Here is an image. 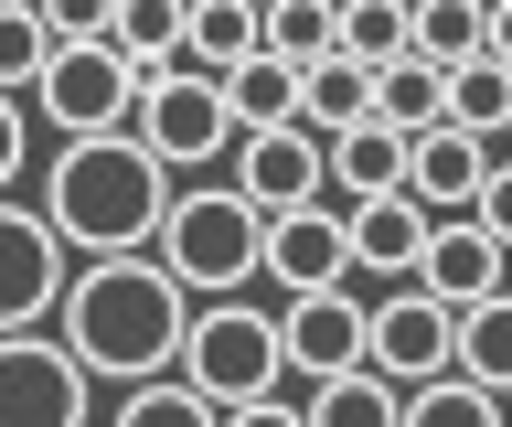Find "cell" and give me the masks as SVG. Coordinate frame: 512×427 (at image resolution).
Wrapping results in <instances>:
<instances>
[{
  "mask_svg": "<svg viewBox=\"0 0 512 427\" xmlns=\"http://www.w3.org/2000/svg\"><path fill=\"white\" fill-rule=\"evenodd\" d=\"M448 129H470V139H502V129H512V75H502V65H470V75H448Z\"/></svg>",
  "mask_w": 512,
  "mask_h": 427,
  "instance_id": "obj_28",
  "label": "cell"
},
{
  "mask_svg": "<svg viewBox=\"0 0 512 427\" xmlns=\"http://www.w3.org/2000/svg\"><path fill=\"white\" fill-rule=\"evenodd\" d=\"M139 86H150V75L128 65L118 33H107V43H64V65L43 75L32 107H43L64 139H128V129H139Z\"/></svg>",
  "mask_w": 512,
  "mask_h": 427,
  "instance_id": "obj_6",
  "label": "cell"
},
{
  "mask_svg": "<svg viewBox=\"0 0 512 427\" xmlns=\"http://www.w3.org/2000/svg\"><path fill=\"white\" fill-rule=\"evenodd\" d=\"M459 374H470V385H491L512 406V289L491 299V310H470V321H459Z\"/></svg>",
  "mask_w": 512,
  "mask_h": 427,
  "instance_id": "obj_25",
  "label": "cell"
},
{
  "mask_svg": "<svg viewBox=\"0 0 512 427\" xmlns=\"http://www.w3.org/2000/svg\"><path fill=\"white\" fill-rule=\"evenodd\" d=\"M278 331H288V374H310V385H342V374H363V363H374V310H363L352 289L288 299Z\"/></svg>",
  "mask_w": 512,
  "mask_h": 427,
  "instance_id": "obj_11",
  "label": "cell"
},
{
  "mask_svg": "<svg viewBox=\"0 0 512 427\" xmlns=\"http://www.w3.org/2000/svg\"><path fill=\"white\" fill-rule=\"evenodd\" d=\"M139 139H150L160 171H203L224 161V150H246V129H235V86L203 65H171L139 86Z\"/></svg>",
  "mask_w": 512,
  "mask_h": 427,
  "instance_id": "obj_5",
  "label": "cell"
},
{
  "mask_svg": "<svg viewBox=\"0 0 512 427\" xmlns=\"http://www.w3.org/2000/svg\"><path fill=\"white\" fill-rule=\"evenodd\" d=\"M278 374H288V331H278V310H256V299H214V310L192 321L182 385H192V395H214L224 417L278 406Z\"/></svg>",
  "mask_w": 512,
  "mask_h": 427,
  "instance_id": "obj_4",
  "label": "cell"
},
{
  "mask_svg": "<svg viewBox=\"0 0 512 427\" xmlns=\"http://www.w3.org/2000/svg\"><path fill=\"white\" fill-rule=\"evenodd\" d=\"M310 427H406V385H384L374 363L342 385H310Z\"/></svg>",
  "mask_w": 512,
  "mask_h": 427,
  "instance_id": "obj_23",
  "label": "cell"
},
{
  "mask_svg": "<svg viewBox=\"0 0 512 427\" xmlns=\"http://www.w3.org/2000/svg\"><path fill=\"white\" fill-rule=\"evenodd\" d=\"M224 427H310V406H288V395H278V406H246V417H224Z\"/></svg>",
  "mask_w": 512,
  "mask_h": 427,
  "instance_id": "obj_31",
  "label": "cell"
},
{
  "mask_svg": "<svg viewBox=\"0 0 512 427\" xmlns=\"http://www.w3.org/2000/svg\"><path fill=\"white\" fill-rule=\"evenodd\" d=\"M0 427H86V363L54 331H11L0 353Z\"/></svg>",
  "mask_w": 512,
  "mask_h": 427,
  "instance_id": "obj_8",
  "label": "cell"
},
{
  "mask_svg": "<svg viewBox=\"0 0 512 427\" xmlns=\"http://www.w3.org/2000/svg\"><path fill=\"white\" fill-rule=\"evenodd\" d=\"M406 427H512V406L470 374H448V385H416L406 395Z\"/></svg>",
  "mask_w": 512,
  "mask_h": 427,
  "instance_id": "obj_26",
  "label": "cell"
},
{
  "mask_svg": "<svg viewBox=\"0 0 512 427\" xmlns=\"http://www.w3.org/2000/svg\"><path fill=\"white\" fill-rule=\"evenodd\" d=\"M374 118H384V129H406V139H438L448 129V75L438 65H395L374 86Z\"/></svg>",
  "mask_w": 512,
  "mask_h": 427,
  "instance_id": "obj_24",
  "label": "cell"
},
{
  "mask_svg": "<svg viewBox=\"0 0 512 427\" xmlns=\"http://www.w3.org/2000/svg\"><path fill=\"white\" fill-rule=\"evenodd\" d=\"M342 65H363L374 86L395 65H416V11H395V0H342Z\"/></svg>",
  "mask_w": 512,
  "mask_h": 427,
  "instance_id": "obj_18",
  "label": "cell"
},
{
  "mask_svg": "<svg viewBox=\"0 0 512 427\" xmlns=\"http://www.w3.org/2000/svg\"><path fill=\"white\" fill-rule=\"evenodd\" d=\"M235 193L267 214V225H288V214H310V203H331V139L310 129H267L235 150Z\"/></svg>",
  "mask_w": 512,
  "mask_h": 427,
  "instance_id": "obj_10",
  "label": "cell"
},
{
  "mask_svg": "<svg viewBox=\"0 0 512 427\" xmlns=\"http://www.w3.org/2000/svg\"><path fill=\"white\" fill-rule=\"evenodd\" d=\"M118 54L139 75L192 65V11H182V0H118Z\"/></svg>",
  "mask_w": 512,
  "mask_h": 427,
  "instance_id": "obj_20",
  "label": "cell"
},
{
  "mask_svg": "<svg viewBox=\"0 0 512 427\" xmlns=\"http://www.w3.org/2000/svg\"><path fill=\"white\" fill-rule=\"evenodd\" d=\"M491 65L512 75V0H502V11H491Z\"/></svg>",
  "mask_w": 512,
  "mask_h": 427,
  "instance_id": "obj_32",
  "label": "cell"
},
{
  "mask_svg": "<svg viewBox=\"0 0 512 427\" xmlns=\"http://www.w3.org/2000/svg\"><path fill=\"white\" fill-rule=\"evenodd\" d=\"M160 267L214 310V299H235L246 278H267V214H256L235 182H192V193L171 203V225H160Z\"/></svg>",
  "mask_w": 512,
  "mask_h": 427,
  "instance_id": "obj_3",
  "label": "cell"
},
{
  "mask_svg": "<svg viewBox=\"0 0 512 427\" xmlns=\"http://www.w3.org/2000/svg\"><path fill=\"white\" fill-rule=\"evenodd\" d=\"M118 427H224V406H214V395H192L182 374H160V385L118 395Z\"/></svg>",
  "mask_w": 512,
  "mask_h": 427,
  "instance_id": "obj_29",
  "label": "cell"
},
{
  "mask_svg": "<svg viewBox=\"0 0 512 427\" xmlns=\"http://www.w3.org/2000/svg\"><path fill=\"white\" fill-rule=\"evenodd\" d=\"M374 118V75L363 65H320L310 75V139H352Z\"/></svg>",
  "mask_w": 512,
  "mask_h": 427,
  "instance_id": "obj_27",
  "label": "cell"
},
{
  "mask_svg": "<svg viewBox=\"0 0 512 427\" xmlns=\"http://www.w3.org/2000/svg\"><path fill=\"white\" fill-rule=\"evenodd\" d=\"M406 171H416V139L406 129H384V118H363L352 139H331V203H384V193H406Z\"/></svg>",
  "mask_w": 512,
  "mask_h": 427,
  "instance_id": "obj_16",
  "label": "cell"
},
{
  "mask_svg": "<svg viewBox=\"0 0 512 427\" xmlns=\"http://www.w3.org/2000/svg\"><path fill=\"white\" fill-rule=\"evenodd\" d=\"M427 246H438V214H427V203L416 193H384V203H363V214H352V267H363V278H427Z\"/></svg>",
  "mask_w": 512,
  "mask_h": 427,
  "instance_id": "obj_14",
  "label": "cell"
},
{
  "mask_svg": "<svg viewBox=\"0 0 512 427\" xmlns=\"http://www.w3.org/2000/svg\"><path fill=\"white\" fill-rule=\"evenodd\" d=\"M267 278H278L288 299L342 289V278H352V203H310V214L267 225Z\"/></svg>",
  "mask_w": 512,
  "mask_h": 427,
  "instance_id": "obj_12",
  "label": "cell"
},
{
  "mask_svg": "<svg viewBox=\"0 0 512 427\" xmlns=\"http://www.w3.org/2000/svg\"><path fill=\"white\" fill-rule=\"evenodd\" d=\"M374 374L384 385H448L459 374V310L448 299H427V289H395L374 310Z\"/></svg>",
  "mask_w": 512,
  "mask_h": 427,
  "instance_id": "obj_9",
  "label": "cell"
},
{
  "mask_svg": "<svg viewBox=\"0 0 512 427\" xmlns=\"http://www.w3.org/2000/svg\"><path fill=\"white\" fill-rule=\"evenodd\" d=\"M491 139L470 129H438V139H416V171H406V193L438 214V225H459V214H480V193H491Z\"/></svg>",
  "mask_w": 512,
  "mask_h": 427,
  "instance_id": "obj_15",
  "label": "cell"
},
{
  "mask_svg": "<svg viewBox=\"0 0 512 427\" xmlns=\"http://www.w3.org/2000/svg\"><path fill=\"white\" fill-rule=\"evenodd\" d=\"M75 246L54 235V214L43 203H11L0 214V321L11 331H43V321H64V289H75Z\"/></svg>",
  "mask_w": 512,
  "mask_h": 427,
  "instance_id": "obj_7",
  "label": "cell"
},
{
  "mask_svg": "<svg viewBox=\"0 0 512 427\" xmlns=\"http://www.w3.org/2000/svg\"><path fill=\"white\" fill-rule=\"evenodd\" d=\"M256 54H267V11H246V0H192V65L203 75L235 86Z\"/></svg>",
  "mask_w": 512,
  "mask_h": 427,
  "instance_id": "obj_17",
  "label": "cell"
},
{
  "mask_svg": "<svg viewBox=\"0 0 512 427\" xmlns=\"http://www.w3.org/2000/svg\"><path fill=\"white\" fill-rule=\"evenodd\" d=\"M64 65V22L43 11V0H22L11 22H0V86H22V97H43V75Z\"/></svg>",
  "mask_w": 512,
  "mask_h": 427,
  "instance_id": "obj_22",
  "label": "cell"
},
{
  "mask_svg": "<svg viewBox=\"0 0 512 427\" xmlns=\"http://www.w3.org/2000/svg\"><path fill=\"white\" fill-rule=\"evenodd\" d=\"M192 289L171 278L160 257H96V267H75V289H64V321H54V342L86 374H107V385H160L171 363L192 353Z\"/></svg>",
  "mask_w": 512,
  "mask_h": 427,
  "instance_id": "obj_1",
  "label": "cell"
},
{
  "mask_svg": "<svg viewBox=\"0 0 512 427\" xmlns=\"http://www.w3.org/2000/svg\"><path fill=\"white\" fill-rule=\"evenodd\" d=\"M267 54L299 65V75L342 65V11H331V0H278V11H267Z\"/></svg>",
  "mask_w": 512,
  "mask_h": 427,
  "instance_id": "obj_21",
  "label": "cell"
},
{
  "mask_svg": "<svg viewBox=\"0 0 512 427\" xmlns=\"http://www.w3.org/2000/svg\"><path fill=\"white\" fill-rule=\"evenodd\" d=\"M416 65H438V75L491 65V11H480V0H427V11H416Z\"/></svg>",
  "mask_w": 512,
  "mask_h": 427,
  "instance_id": "obj_19",
  "label": "cell"
},
{
  "mask_svg": "<svg viewBox=\"0 0 512 427\" xmlns=\"http://www.w3.org/2000/svg\"><path fill=\"white\" fill-rule=\"evenodd\" d=\"M171 171L150 161V139H64L54 171H43V214L75 257H160V225H171Z\"/></svg>",
  "mask_w": 512,
  "mask_h": 427,
  "instance_id": "obj_2",
  "label": "cell"
},
{
  "mask_svg": "<svg viewBox=\"0 0 512 427\" xmlns=\"http://www.w3.org/2000/svg\"><path fill=\"white\" fill-rule=\"evenodd\" d=\"M480 225H491V235H502V246H512V161L491 171V193H480Z\"/></svg>",
  "mask_w": 512,
  "mask_h": 427,
  "instance_id": "obj_30",
  "label": "cell"
},
{
  "mask_svg": "<svg viewBox=\"0 0 512 427\" xmlns=\"http://www.w3.org/2000/svg\"><path fill=\"white\" fill-rule=\"evenodd\" d=\"M416 289L448 299V310L470 321V310H491V299L512 289V246L480 225V214H459V225H438V246H427V278H416Z\"/></svg>",
  "mask_w": 512,
  "mask_h": 427,
  "instance_id": "obj_13",
  "label": "cell"
}]
</instances>
